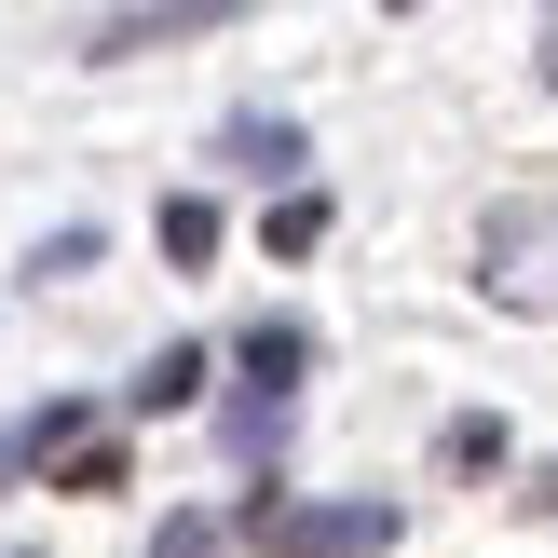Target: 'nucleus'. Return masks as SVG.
Segmentation results:
<instances>
[{
  "mask_svg": "<svg viewBox=\"0 0 558 558\" xmlns=\"http://www.w3.org/2000/svg\"><path fill=\"white\" fill-rule=\"evenodd\" d=\"M545 82H558V27H545Z\"/></svg>",
  "mask_w": 558,
  "mask_h": 558,
  "instance_id": "12",
  "label": "nucleus"
},
{
  "mask_svg": "<svg viewBox=\"0 0 558 558\" xmlns=\"http://www.w3.org/2000/svg\"><path fill=\"white\" fill-rule=\"evenodd\" d=\"M396 532H409V518L381 505V490H354V505H272V490H259V505L232 518V545H259V558H381Z\"/></svg>",
  "mask_w": 558,
  "mask_h": 558,
  "instance_id": "1",
  "label": "nucleus"
},
{
  "mask_svg": "<svg viewBox=\"0 0 558 558\" xmlns=\"http://www.w3.org/2000/svg\"><path fill=\"white\" fill-rule=\"evenodd\" d=\"M232 368H245V396H272V409H287V381L314 368V327H287V314H259V327H245V341H232Z\"/></svg>",
  "mask_w": 558,
  "mask_h": 558,
  "instance_id": "3",
  "label": "nucleus"
},
{
  "mask_svg": "<svg viewBox=\"0 0 558 558\" xmlns=\"http://www.w3.org/2000/svg\"><path fill=\"white\" fill-rule=\"evenodd\" d=\"M205 368H218L205 341H163L150 368H136V409H191V396H205Z\"/></svg>",
  "mask_w": 558,
  "mask_h": 558,
  "instance_id": "8",
  "label": "nucleus"
},
{
  "mask_svg": "<svg viewBox=\"0 0 558 558\" xmlns=\"http://www.w3.org/2000/svg\"><path fill=\"white\" fill-rule=\"evenodd\" d=\"M150 558H232V518H205V505H178V518H163V532H150Z\"/></svg>",
  "mask_w": 558,
  "mask_h": 558,
  "instance_id": "11",
  "label": "nucleus"
},
{
  "mask_svg": "<svg viewBox=\"0 0 558 558\" xmlns=\"http://www.w3.org/2000/svg\"><path fill=\"white\" fill-rule=\"evenodd\" d=\"M218 163H245V178H300L314 150H300L287 109H232V123H218Z\"/></svg>",
  "mask_w": 558,
  "mask_h": 558,
  "instance_id": "4",
  "label": "nucleus"
},
{
  "mask_svg": "<svg viewBox=\"0 0 558 558\" xmlns=\"http://www.w3.org/2000/svg\"><path fill=\"white\" fill-rule=\"evenodd\" d=\"M477 259H490V287H505L518 314H558V218H545V205H505V218L477 232Z\"/></svg>",
  "mask_w": 558,
  "mask_h": 558,
  "instance_id": "2",
  "label": "nucleus"
},
{
  "mask_svg": "<svg viewBox=\"0 0 558 558\" xmlns=\"http://www.w3.org/2000/svg\"><path fill=\"white\" fill-rule=\"evenodd\" d=\"M69 450H96V423H82L69 396H54V409H27V423L0 436V463H69Z\"/></svg>",
  "mask_w": 558,
  "mask_h": 558,
  "instance_id": "6",
  "label": "nucleus"
},
{
  "mask_svg": "<svg viewBox=\"0 0 558 558\" xmlns=\"http://www.w3.org/2000/svg\"><path fill=\"white\" fill-rule=\"evenodd\" d=\"M191 27H218V0H163V14H96L82 41H96V54H150V41H191Z\"/></svg>",
  "mask_w": 558,
  "mask_h": 558,
  "instance_id": "5",
  "label": "nucleus"
},
{
  "mask_svg": "<svg viewBox=\"0 0 558 558\" xmlns=\"http://www.w3.org/2000/svg\"><path fill=\"white\" fill-rule=\"evenodd\" d=\"M150 232H163V259H178V272H205V259H218V205H205V191H163Z\"/></svg>",
  "mask_w": 558,
  "mask_h": 558,
  "instance_id": "7",
  "label": "nucleus"
},
{
  "mask_svg": "<svg viewBox=\"0 0 558 558\" xmlns=\"http://www.w3.org/2000/svg\"><path fill=\"white\" fill-rule=\"evenodd\" d=\"M259 232H272V259H314V245H327V191H287Z\"/></svg>",
  "mask_w": 558,
  "mask_h": 558,
  "instance_id": "9",
  "label": "nucleus"
},
{
  "mask_svg": "<svg viewBox=\"0 0 558 558\" xmlns=\"http://www.w3.org/2000/svg\"><path fill=\"white\" fill-rule=\"evenodd\" d=\"M436 463H450V477H490V463H505V423H490V409H463V423L436 436Z\"/></svg>",
  "mask_w": 558,
  "mask_h": 558,
  "instance_id": "10",
  "label": "nucleus"
}]
</instances>
